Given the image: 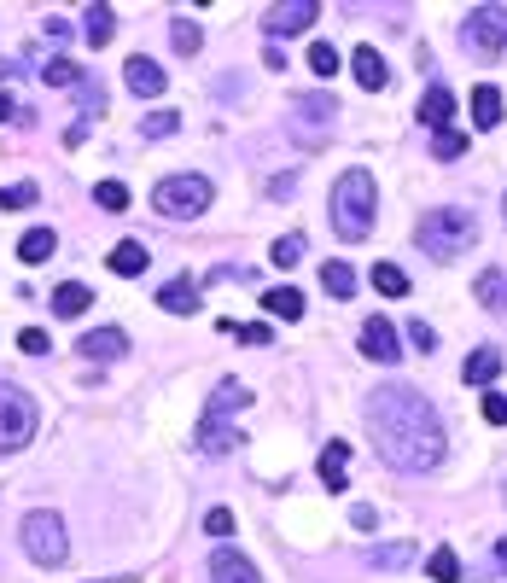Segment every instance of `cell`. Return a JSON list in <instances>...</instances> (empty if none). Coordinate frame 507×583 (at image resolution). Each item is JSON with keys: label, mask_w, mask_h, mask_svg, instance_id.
Wrapping results in <instances>:
<instances>
[{"label": "cell", "mask_w": 507, "mask_h": 583, "mask_svg": "<svg viewBox=\"0 0 507 583\" xmlns=\"http://www.w3.org/2000/svg\"><path fill=\"white\" fill-rule=\"evenodd\" d=\"M368 420H373L379 455H385L397 473H432V467H443V449H449L443 444V420L414 385H403V379L379 385L373 403H368Z\"/></svg>", "instance_id": "1"}, {"label": "cell", "mask_w": 507, "mask_h": 583, "mask_svg": "<svg viewBox=\"0 0 507 583\" xmlns=\"http://www.w3.org/2000/svg\"><path fill=\"white\" fill-rule=\"evenodd\" d=\"M414 245H420L426 257H438V263L461 257L467 245H478V222H473V210H461V205L426 210V216H420V228H414Z\"/></svg>", "instance_id": "2"}, {"label": "cell", "mask_w": 507, "mask_h": 583, "mask_svg": "<svg viewBox=\"0 0 507 583\" xmlns=\"http://www.w3.org/2000/svg\"><path fill=\"white\" fill-rule=\"evenodd\" d=\"M373 175L368 170H344L333 181V228L338 240H368L373 234Z\"/></svg>", "instance_id": "3"}, {"label": "cell", "mask_w": 507, "mask_h": 583, "mask_svg": "<svg viewBox=\"0 0 507 583\" xmlns=\"http://www.w3.org/2000/svg\"><path fill=\"white\" fill-rule=\"evenodd\" d=\"M152 210L169 216V222H193L210 210V181L204 175H164L158 193H152Z\"/></svg>", "instance_id": "4"}, {"label": "cell", "mask_w": 507, "mask_h": 583, "mask_svg": "<svg viewBox=\"0 0 507 583\" xmlns=\"http://www.w3.org/2000/svg\"><path fill=\"white\" fill-rule=\"evenodd\" d=\"M18 537H24V554H30L35 566H59L70 554V537H65V519L59 514H24V525H18Z\"/></svg>", "instance_id": "5"}, {"label": "cell", "mask_w": 507, "mask_h": 583, "mask_svg": "<svg viewBox=\"0 0 507 583\" xmlns=\"http://www.w3.org/2000/svg\"><path fill=\"white\" fill-rule=\"evenodd\" d=\"M35 426H41V409H35L18 385H0V455L24 449L35 438Z\"/></svg>", "instance_id": "6"}, {"label": "cell", "mask_w": 507, "mask_h": 583, "mask_svg": "<svg viewBox=\"0 0 507 583\" xmlns=\"http://www.w3.org/2000/svg\"><path fill=\"white\" fill-rule=\"evenodd\" d=\"M461 41L473 47L478 59L507 53V6H473V12H467V24H461Z\"/></svg>", "instance_id": "7"}, {"label": "cell", "mask_w": 507, "mask_h": 583, "mask_svg": "<svg viewBox=\"0 0 507 583\" xmlns=\"http://www.w3.org/2000/svg\"><path fill=\"white\" fill-rule=\"evenodd\" d=\"M315 18H321V6H315V0H286V6H269V12H263V35L286 41V35H304Z\"/></svg>", "instance_id": "8"}, {"label": "cell", "mask_w": 507, "mask_h": 583, "mask_svg": "<svg viewBox=\"0 0 507 583\" xmlns=\"http://www.w3.org/2000/svg\"><path fill=\"white\" fill-rule=\"evenodd\" d=\"M333 100H321V94H304V100L292 105V135L304 140V146H315V140L333 129Z\"/></svg>", "instance_id": "9"}, {"label": "cell", "mask_w": 507, "mask_h": 583, "mask_svg": "<svg viewBox=\"0 0 507 583\" xmlns=\"http://www.w3.org/2000/svg\"><path fill=\"white\" fill-rule=\"evenodd\" d=\"M362 356H368V362H379V368H391V362L403 356L397 327H391V321H379V315H373V321H362Z\"/></svg>", "instance_id": "10"}, {"label": "cell", "mask_w": 507, "mask_h": 583, "mask_svg": "<svg viewBox=\"0 0 507 583\" xmlns=\"http://www.w3.org/2000/svg\"><path fill=\"white\" fill-rule=\"evenodd\" d=\"M88 362H117V356H129V333L123 327H100V333H82V344H76Z\"/></svg>", "instance_id": "11"}, {"label": "cell", "mask_w": 507, "mask_h": 583, "mask_svg": "<svg viewBox=\"0 0 507 583\" xmlns=\"http://www.w3.org/2000/svg\"><path fill=\"white\" fill-rule=\"evenodd\" d=\"M210 583H263V578H257V566H251L245 554L216 549V554H210Z\"/></svg>", "instance_id": "12"}, {"label": "cell", "mask_w": 507, "mask_h": 583, "mask_svg": "<svg viewBox=\"0 0 507 583\" xmlns=\"http://www.w3.org/2000/svg\"><path fill=\"white\" fill-rule=\"evenodd\" d=\"M123 82H129V88H135L140 100H158V94H164V65H152V59H129V65H123Z\"/></svg>", "instance_id": "13"}, {"label": "cell", "mask_w": 507, "mask_h": 583, "mask_svg": "<svg viewBox=\"0 0 507 583\" xmlns=\"http://www.w3.org/2000/svg\"><path fill=\"white\" fill-rule=\"evenodd\" d=\"M315 473H321V484H327V490H344V484H350V444H327L321 449V461H315Z\"/></svg>", "instance_id": "14"}, {"label": "cell", "mask_w": 507, "mask_h": 583, "mask_svg": "<svg viewBox=\"0 0 507 583\" xmlns=\"http://www.w3.org/2000/svg\"><path fill=\"white\" fill-rule=\"evenodd\" d=\"M449 117H455V94H449L443 82H432L426 100H420V123H426V129H449Z\"/></svg>", "instance_id": "15"}, {"label": "cell", "mask_w": 507, "mask_h": 583, "mask_svg": "<svg viewBox=\"0 0 507 583\" xmlns=\"http://www.w3.org/2000/svg\"><path fill=\"white\" fill-rule=\"evenodd\" d=\"M158 309H169V315H193V309H199V286H193L187 275L158 286Z\"/></svg>", "instance_id": "16"}, {"label": "cell", "mask_w": 507, "mask_h": 583, "mask_svg": "<svg viewBox=\"0 0 507 583\" xmlns=\"http://www.w3.org/2000/svg\"><path fill=\"white\" fill-rule=\"evenodd\" d=\"M350 70H356V82H362L368 94H379V88L391 82V70H385V59H379L373 47H356V59H350Z\"/></svg>", "instance_id": "17"}, {"label": "cell", "mask_w": 507, "mask_h": 583, "mask_svg": "<svg viewBox=\"0 0 507 583\" xmlns=\"http://www.w3.org/2000/svg\"><path fill=\"white\" fill-rule=\"evenodd\" d=\"M234 444H239V426H228V420H210V414L199 420V449H204V455H228Z\"/></svg>", "instance_id": "18"}, {"label": "cell", "mask_w": 507, "mask_h": 583, "mask_svg": "<svg viewBox=\"0 0 507 583\" xmlns=\"http://www.w3.org/2000/svg\"><path fill=\"white\" fill-rule=\"evenodd\" d=\"M496 374H502V350H496V344L473 350V356H467V368H461V379H467V385H490Z\"/></svg>", "instance_id": "19"}, {"label": "cell", "mask_w": 507, "mask_h": 583, "mask_svg": "<svg viewBox=\"0 0 507 583\" xmlns=\"http://www.w3.org/2000/svg\"><path fill=\"white\" fill-rule=\"evenodd\" d=\"M88 304H94V286H82V280H65V286L53 292V315H65V321H76Z\"/></svg>", "instance_id": "20"}, {"label": "cell", "mask_w": 507, "mask_h": 583, "mask_svg": "<svg viewBox=\"0 0 507 583\" xmlns=\"http://www.w3.org/2000/svg\"><path fill=\"white\" fill-rule=\"evenodd\" d=\"M146 263H152V251H146V245L140 240H123L117 245V251H111V275H146Z\"/></svg>", "instance_id": "21"}, {"label": "cell", "mask_w": 507, "mask_h": 583, "mask_svg": "<svg viewBox=\"0 0 507 583\" xmlns=\"http://www.w3.org/2000/svg\"><path fill=\"white\" fill-rule=\"evenodd\" d=\"M53 251H59V234H53V228H30V234H18V257H24V263H47Z\"/></svg>", "instance_id": "22"}, {"label": "cell", "mask_w": 507, "mask_h": 583, "mask_svg": "<svg viewBox=\"0 0 507 583\" xmlns=\"http://www.w3.org/2000/svg\"><path fill=\"white\" fill-rule=\"evenodd\" d=\"M473 292H478V304H484V309H496V315H502V309H507V269H484Z\"/></svg>", "instance_id": "23"}, {"label": "cell", "mask_w": 507, "mask_h": 583, "mask_svg": "<svg viewBox=\"0 0 507 583\" xmlns=\"http://www.w3.org/2000/svg\"><path fill=\"white\" fill-rule=\"evenodd\" d=\"M473 123L478 129H496L502 123V88H490V82L473 88Z\"/></svg>", "instance_id": "24"}, {"label": "cell", "mask_w": 507, "mask_h": 583, "mask_svg": "<svg viewBox=\"0 0 507 583\" xmlns=\"http://www.w3.org/2000/svg\"><path fill=\"white\" fill-rule=\"evenodd\" d=\"M373 572H403V566H414V543H379V549L368 554Z\"/></svg>", "instance_id": "25"}, {"label": "cell", "mask_w": 507, "mask_h": 583, "mask_svg": "<svg viewBox=\"0 0 507 583\" xmlns=\"http://www.w3.org/2000/svg\"><path fill=\"white\" fill-rule=\"evenodd\" d=\"M245 403H251V391L228 379V385H216V391H210V403H204V414H210V420H222L228 409H245Z\"/></svg>", "instance_id": "26"}, {"label": "cell", "mask_w": 507, "mask_h": 583, "mask_svg": "<svg viewBox=\"0 0 507 583\" xmlns=\"http://www.w3.org/2000/svg\"><path fill=\"white\" fill-rule=\"evenodd\" d=\"M263 309L280 315V321H298V315H304V298H298L292 286H269V292H263Z\"/></svg>", "instance_id": "27"}, {"label": "cell", "mask_w": 507, "mask_h": 583, "mask_svg": "<svg viewBox=\"0 0 507 583\" xmlns=\"http://www.w3.org/2000/svg\"><path fill=\"white\" fill-rule=\"evenodd\" d=\"M82 35H88L94 47H105V41L117 35V18H111V6H88V12H82Z\"/></svg>", "instance_id": "28"}, {"label": "cell", "mask_w": 507, "mask_h": 583, "mask_svg": "<svg viewBox=\"0 0 507 583\" xmlns=\"http://www.w3.org/2000/svg\"><path fill=\"white\" fill-rule=\"evenodd\" d=\"M321 286H327L333 298H356V269L333 257V263H321Z\"/></svg>", "instance_id": "29"}, {"label": "cell", "mask_w": 507, "mask_h": 583, "mask_svg": "<svg viewBox=\"0 0 507 583\" xmlns=\"http://www.w3.org/2000/svg\"><path fill=\"white\" fill-rule=\"evenodd\" d=\"M216 333H228L234 344H269V339H274V333L263 327V321H222Z\"/></svg>", "instance_id": "30"}, {"label": "cell", "mask_w": 507, "mask_h": 583, "mask_svg": "<svg viewBox=\"0 0 507 583\" xmlns=\"http://www.w3.org/2000/svg\"><path fill=\"white\" fill-rule=\"evenodd\" d=\"M461 152H467V135H461V129H438V135H432V158H443V164H455Z\"/></svg>", "instance_id": "31"}, {"label": "cell", "mask_w": 507, "mask_h": 583, "mask_svg": "<svg viewBox=\"0 0 507 583\" xmlns=\"http://www.w3.org/2000/svg\"><path fill=\"white\" fill-rule=\"evenodd\" d=\"M269 257H274V269H298V257H304V234H280Z\"/></svg>", "instance_id": "32"}, {"label": "cell", "mask_w": 507, "mask_h": 583, "mask_svg": "<svg viewBox=\"0 0 507 583\" xmlns=\"http://www.w3.org/2000/svg\"><path fill=\"white\" fill-rule=\"evenodd\" d=\"M426 572H432L438 583H455V578H461V554H455V549H432Z\"/></svg>", "instance_id": "33"}, {"label": "cell", "mask_w": 507, "mask_h": 583, "mask_svg": "<svg viewBox=\"0 0 507 583\" xmlns=\"http://www.w3.org/2000/svg\"><path fill=\"white\" fill-rule=\"evenodd\" d=\"M338 65H344V59H338V47H333V41H315V47H309V70H315L321 82H327V76H333Z\"/></svg>", "instance_id": "34"}, {"label": "cell", "mask_w": 507, "mask_h": 583, "mask_svg": "<svg viewBox=\"0 0 507 583\" xmlns=\"http://www.w3.org/2000/svg\"><path fill=\"white\" fill-rule=\"evenodd\" d=\"M373 286H379L385 298H403V292H408V275L397 269V263H379V269H373Z\"/></svg>", "instance_id": "35"}, {"label": "cell", "mask_w": 507, "mask_h": 583, "mask_svg": "<svg viewBox=\"0 0 507 583\" xmlns=\"http://www.w3.org/2000/svg\"><path fill=\"white\" fill-rule=\"evenodd\" d=\"M175 129H181L175 111H152V117H140V135L146 140H164V135H175Z\"/></svg>", "instance_id": "36"}, {"label": "cell", "mask_w": 507, "mask_h": 583, "mask_svg": "<svg viewBox=\"0 0 507 583\" xmlns=\"http://www.w3.org/2000/svg\"><path fill=\"white\" fill-rule=\"evenodd\" d=\"M169 35H175V47H181V53H199V47H204V30L193 24V18H175Z\"/></svg>", "instance_id": "37"}, {"label": "cell", "mask_w": 507, "mask_h": 583, "mask_svg": "<svg viewBox=\"0 0 507 583\" xmlns=\"http://www.w3.org/2000/svg\"><path fill=\"white\" fill-rule=\"evenodd\" d=\"M35 181H18V187H0V210H30L35 205Z\"/></svg>", "instance_id": "38"}, {"label": "cell", "mask_w": 507, "mask_h": 583, "mask_svg": "<svg viewBox=\"0 0 507 583\" xmlns=\"http://www.w3.org/2000/svg\"><path fill=\"white\" fill-rule=\"evenodd\" d=\"M41 82H53V88H70V82H82V70L70 65V59H47V65H41Z\"/></svg>", "instance_id": "39"}, {"label": "cell", "mask_w": 507, "mask_h": 583, "mask_svg": "<svg viewBox=\"0 0 507 583\" xmlns=\"http://www.w3.org/2000/svg\"><path fill=\"white\" fill-rule=\"evenodd\" d=\"M94 199H100V210H129V187L123 181H100Z\"/></svg>", "instance_id": "40"}, {"label": "cell", "mask_w": 507, "mask_h": 583, "mask_svg": "<svg viewBox=\"0 0 507 583\" xmlns=\"http://www.w3.org/2000/svg\"><path fill=\"white\" fill-rule=\"evenodd\" d=\"M403 333H408V344H414V350H420V356H432V350H438V333H432V327H426V321H408Z\"/></svg>", "instance_id": "41"}, {"label": "cell", "mask_w": 507, "mask_h": 583, "mask_svg": "<svg viewBox=\"0 0 507 583\" xmlns=\"http://www.w3.org/2000/svg\"><path fill=\"white\" fill-rule=\"evenodd\" d=\"M18 350H24V356H47V350H53V339H47L41 327H24V333H18Z\"/></svg>", "instance_id": "42"}, {"label": "cell", "mask_w": 507, "mask_h": 583, "mask_svg": "<svg viewBox=\"0 0 507 583\" xmlns=\"http://www.w3.org/2000/svg\"><path fill=\"white\" fill-rule=\"evenodd\" d=\"M204 531H210V537H228V531H234V508H210V514H204Z\"/></svg>", "instance_id": "43"}, {"label": "cell", "mask_w": 507, "mask_h": 583, "mask_svg": "<svg viewBox=\"0 0 507 583\" xmlns=\"http://www.w3.org/2000/svg\"><path fill=\"white\" fill-rule=\"evenodd\" d=\"M350 525H356L362 537H368V531H379V508H368V502H356V508H350Z\"/></svg>", "instance_id": "44"}, {"label": "cell", "mask_w": 507, "mask_h": 583, "mask_svg": "<svg viewBox=\"0 0 507 583\" xmlns=\"http://www.w3.org/2000/svg\"><path fill=\"white\" fill-rule=\"evenodd\" d=\"M484 420H490V426H507V397H502V391H490V397H484Z\"/></svg>", "instance_id": "45"}, {"label": "cell", "mask_w": 507, "mask_h": 583, "mask_svg": "<svg viewBox=\"0 0 507 583\" xmlns=\"http://www.w3.org/2000/svg\"><path fill=\"white\" fill-rule=\"evenodd\" d=\"M292 187H298V175H269V199H292Z\"/></svg>", "instance_id": "46"}, {"label": "cell", "mask_w": 507, "mask_h": 583, "mask_svg": "<svg viewBox=\"0 0 507 583\" xmlns=\"http://www.w3.org/2000/svg\"><path fill=\"white\" fill-rule=\"evenodd\" d=\"M6 117H12V94H0V123H6Z\"/></svg>", "instance_id": "47"}, {"label": "cell", "mask_w": 507, "mask_h": 583, "mask_svg": "<svg viewBox=\"0 0 507 583\" xmlns=\"http://www.w3.org/2000/svg\"><path fill=\"white\" fill-rule=\"evenodd\" d=\"M496 560H502V572H507V537H502V543H496Z\"/></svg>", "instance_id": "48"}, {"label": "cell", "mask_w": 507, "mask_h": 583, "mask_svg": "<svg viewBox=\"0 0 507 583\" xmlns=\"http://www.w3.org/2000/svg\"><path fill=\"white\" fill-rule=\"evenodd\" d=\"M100 583H140L135 572H123V578H100Z\"/></svg>", "instance_id": "49"}, {"label": "cell", "mask_w": 507, "mask_h": 583, "mask_svg": "<svg viewBox=\"0 0 507 583\" xmlns=\"http://www.w3.org/2000/svg\"><path fill=\"white\" fill-rule=\"evenodd\" d=\"M502 216H507V193H502Z\"/></svg>", "instance_id": "50"}]
</instances>
